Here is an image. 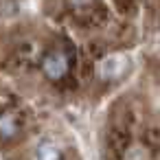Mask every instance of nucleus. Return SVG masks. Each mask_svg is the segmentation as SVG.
I'll return each mask as SVG.
<instances>
[{"instance_id":"nucleus-1","label":"nucleus","mask_w":160,"mask_h":160,"mask_svg":"<svg viewBox=\"0 0 160 160\" xmlns=\"http://www.w3.org/2000/svg\"><path fill=\"white\" fill-rule=\"evenodd\" d=\"M72 68H75V59H72V53L66 51V48H51L46 51V55L42 57V72L46 79L59 83L64 79H68L72 75Z\"/></svg>"},{"instance_id":"nucleus-2","label":"nucleus","mask_w":160,"mask_h":160,"mask_svg":"<svg viewBox=\"0 0 160 160\" xmlns=\"http://www.w3.org/2000/svg\"><path fill=\"white\" fill-rule=\"evenodd\" d=\"M27 127V118L24 112L16 105H5L0 110V140L5 142H13L24 134Z\"/></svg>"},{"instance_id":"nucleus-3","label":"nucleus","mask_w":160,"mask_h":160,"mask_svg":"<svg viewBox=\"0 0 160 160\" xmlns=\"http://www.w3.org/2000/svg\"><path fill=\"white\" fill-rule=\"evenodd\" d=\"M38 160H64V151L55 140H42L35 149Z\"/></svg>"},{"instance_id":"nucleus-4","label":"nucleus","mask_w":160,"mask_h":160,"mask_svg":"<svg viewBox=\"0 0 160 160\" xmlns=\"http://www.w3.org/2000/svg\"><path fill=\"white\" fill-rule=\"evenodd\" d=\"M94 0H70V5L77 9V11H83V9H90Z\"/></svg>"}]
</instances>
